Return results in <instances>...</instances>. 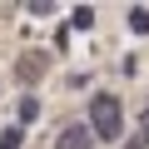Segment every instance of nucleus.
Returning a JSON list of instances; mask_svg holds the SVG:
<instances>
[{
  "instance_id": "1",
  "label": "nucleus",
  "mask_w": 149,
  "mask_h": 149,
  "mask_svg": "<svg viewBox=\"0 0 149 149\" xmlns=\"http://www.w3.org/2000/svg\"><path fill=\"white\" fill-rule=\"evenodd\" d=\"M90 129H95V139H119L124 134V104H119V95H95L90 100Z\"/></svg>"
},
{
  "instance_id": "2",
  "label": "nucleus",
  "mask_w": 149,
  "mask_h": 149,
  "mask_svg": "<svg viewBox=\"0 0 149 149\" xmlns=\"http://www.w3.org/2000/svg\"><path fill=\"white\" fill-rule=\"evenodd\" d=\"M55 149H95V129L90 124H70V129H60Z\"/></svg>"
},
{
  "instance_id": "3",
  "label": "nucleus",
  "mask_w": 149,
  "mask_h": 149,
  "mask_svg": "<svg viewBox=\"0 0 149 149\" xmlns=\"http://www.w3.org/2000/svg\"><path fill=\"white\" fill-rule=\"evenodd\" d=\"M20 74H25V80L35 85L40 74H45V55H20Z\"/></svg>"
},
{
  "instance_id": "4",
  "label": "nucleus",
  "mask_w": 149,
  "mask_h": 149,
  "mask_svg": "<svg viewBox=\"0 0 149 149\" xmlns=\"http://www.w3.org/2000/svg\"><path fill=\"white\" fill-rule=\"evenodd\" d=\"M35 119H40V100L25 95V100H20V124H35Z\"/></svg>"
},
{
  "instance_id": "5",
  "label": "nucleus",
  "mask_w": 149,
  "mask_h": 149,
  "mask_svg": "<svg viewBox=\"0 0 149 149\" xmlns=\"http://www.w3.org/2000/svg\"><path fill=\"white\" fill-rule=\"evenodd\" d=\"M0 149H20V129H5V134H0Z\"/></svg>"
},
{
  "instance_id": "6",
  "label": "nucleus",
  "mask_w": 149,
  "mask_h": 149,
  "mask_svg": "<svg viewBox=\"0 0 149 149\" xmlns=\"http://www.w3.org/2000/svg\"><path fill=\"white\" fill-rule=\"evenodd\" d=\"M139 139H149V104H144V114H139Z\"/></svg>"
}]
</instances>
